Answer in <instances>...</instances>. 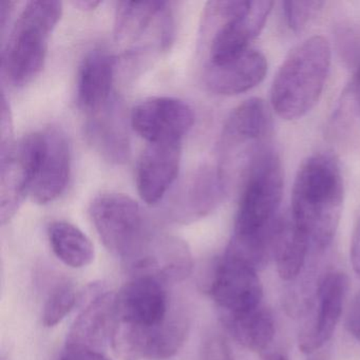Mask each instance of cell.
<instances>
[{
	"label": "cell",
	"instance_id": "d6a6232c",
	"mask_svg": "<svg viewBox=\"0 0 360 360\" xmlns=\"http://www.w3.org/2000/svg\"><path fill=\"white\" fill-rule=\"evenodd\" d=\"M73 5L79 8V9L91 11V10L96 9L98 6L101 5V1H96V0H79V1H75Z\"/></svg>",
	"mask_w": 360,
	"mask_h": 360
},
{
	"label": "cell",
	"instance_id": "8992f818",
	"mask_svg": "<svg viewBox=\"0 0 360 360\" xmlns=\"http://www.w3.org/2000/svg\"><path fill=\"white\" fill-rule=\"evenodd\" d=\"M271 1H210L201 26V44L208 51V64H222L250 49L264 28Z\"/></svg>",
	"mask_w": 360,
	"mask_h": 360
},
{
	"label": "cell",
	"instance_id": "9c48e42d",
	"mask_svg": "<svg viewBox=\"0 0 360 360\" xmlns=\"http://www.w3.org/2000/svg\"><path fill=\"white\" fill-rule=\"evenodd\" d=\"M46 147L45 132H33L0 153V219L9 222L31 193Z\"/></svg>",
	"mask_w": 360,
	"mask_h": 360
},
{
	"label": "cell",
	"instance_id": "5b68a950",
	"mask_svg": "<svg viewBox=\"0 0 360 360\" xmlns=\"http://www.w3.org/2000/svg\"><path fill=\"white\" fill-rule=\"evenodd\" d=\"M167 286L149 276H134L115 295V330L136 349L153 343L183 309L172 302Z\"/></svg>",
	"mask_w": 360,
	"mask_h": 360
},
{
	"label": "cell",
	"instance_id": "7a4b0ae2",
	"mask_svg": "<svg viewBox=\"0 0 360 360\" xmlns=\"http://www.w3.org/2000/svg\"><path fill=\"white\" fill-rule=\"evenodd\" d=\"M330 65V47L326 37H309L295 47L271 85V106L276 113L288 121L309 113L321 96Z\"/></svg>",
	"mask_w": 360,
	"mask_h": 360
},
{
	"label": "cell",
	"instance_id": "836d02e7",
	"mask_svg": "<svg viewBox=\"0 0 360 360\" xmlns=\"http://www.w3.org/2000/svg\"><path fill=\"white\" fill-rule=\"evenodd\" d=\"M351 84L353 86H356V88L360 89V63L356 68L355 75H354L353 79H352Z\"/></svg>",
	"mask_w": 360,
	"mask_h": 360
},
{
	"label": "cell",
	"instance_id": "44dd1931",
	"mask_svg": "<svg viewBox=\"0 0 360 360\" xmlns=\"http://www.w3.org/2000/svg\"><path fill=\"white\" fill-rule=\"evenodd\" d=\"M86 134L107 161L123 163L129 157V138L123 113L115 101L111 100L100 110L91 113L86 125Z\"/></svg>",
	"mask_w": 360,
	"mask_h": 360
},
{
	"label": "cell",
	"instance_id": "6da1fadb",
	"mask_svg": "<svg viewBox=\"0 0 360 360\" xmlns=\"http://www.w3.org/2000/svg\"><path fill=\"white\" fill-rule=\"evenodd\" d=\"M343 199L342 174L334 155L315 153L301 164L292 186L290 214L313 250L322 252L332 243Z\"/></svg>",
	"mask_w": 360,
	"mask_h": 360
},
{
	"label": "cell",
	"instance_id": "f1b7e54d",
	"mask_svg": "<svg viewBox=\"0 0 360 360\" xmlns=\"http://www.w3.org/2000/svg\"><path fill=\"white\" fill-rule=\"evenodd\" d=\"M60 360H109V358L105 352L66 345Z\"/></svg>",
	"mask_w": 360,
	"mask_h": 360
},
{
	"label": "cell",
	"instance_id": "ffe728a7",
	"mask_svg": "<svg viewBox=\"0 0 360 360\" xmlns=\"http://www.w3.org/2000/svg\"><path fill=\"white\" fill-rule=\"evenodd\" d=\"M117 60L103 49L96 48L82 60L77 75V102L79 106L94 113L111 101Z\"/></svg>",
	"mask_w": 360,
	"mask_h": 360
},
{
	"label": "cell",
	"instance_id": "e575fe53",
	"mask_svg": "<svg viewBox=\"0 0 360 360\" xmlns=\"http://www.w3.org/2000/svg\"><path fill=\"white\" fill-rule=\"evenodd\" d=\"M266 360H288L281 354H269L267 355Z\"/></svg>",
	"mask_w": 360,
	"mask_h": 360
},
{
	"label": "cell",
	"instance_id": "d590c367",
	"mask_svg": "<svg viewBox=\"0 0 360 360\" xmlns=\"http://www.w3.org/2000/svg\"><path fill=\"white\" fill-rule=\"evenodd\" d=\"M309 360H326V358L322 357V356H314V357L311 358Z\"/></svg>",
	"mask_w": 360,
	"mask_h": 360
},
{
	"label": "cell",
	"instance_id": "83f0119b",
	"mask_svg": "<svg viewBox=\"0 0 360 360\" xmlns=\"http://www.w3.org/2000/svg\"><path fill=\"white\" fill-rule=\"evenodd\" d=\"M202 360H233L231 349L222 337L212 336L205 341Z\"/></svg>",
	"mask_w": 360,
	"mask_h": 360
},
{
	"label": "cell",
	"instance_id": "8fae6325",
	"mask_svg": "<svg viewBox=\"0 0 360 360\" xmlns=\"http://www.w3.org/2000/svg\"><path fill=\"white\" fill-rule=\"evenodd\" d=\"M208 292L222 316L243 313L262 304L258 269L226 252L214 267Z\"/></svg>",
	"mask_w": 360,
	"mask_h": 360
},
{
	"label": "cell",
	"instance_id": "1f68e13d",
	"mask_svg": "<svg viewBox=\"0 0 360 360\" xmlns=\"http://www.w3.org/2000/svg\"><path fill=\"white\" fill-rule=\"evenodd\" d=\"M14 5H15V3H14V1H10V0L9 1L4 0V1H1V4H0V28H1V32L5 31L8 18L11 15Z\"/></svg>",
	"mask_w": 360,
	"mask_h": 360
},
{
	"label": "cell",
	"instance_id": "52a82bcc",
	"mask_svg": "<svg viewBox=\"0 0 360 360\" xmlns=\"http://www.w3.org/2000/svg\"><path fill=\"white\" fill-rule=\"evenodd\" d=\"M271 127V111L261 98H250L231 111L221 134L218 167L227 185L237 174H248L269 148Z\"/></svg>",
	"mask_w": 360,
	"mask_h": 360
},
{
	"label": "cell",
	"instance_id": "7402d4cb",
	"mask_svg": "<svg viewBox=\"0 0 360 360\" xmlns=\"http://www.w3.org/2000/svg\"><path fill=\"white\" fill-rule=\"evenodd\" d=\"M313 250L307 236L296 226L290 214L278 218L273 231V258L280 277L285 281L296 279Z\"/></svg>",
	"mask_w": 360,
	"mask_h": 360
},
{
	"label": "cell",
	"instance_id": "30bf717a",
	"mask_svg": "<svg viewBox=\"0 0 360 360\" xmlns=\"http://www.w3.org/2000/svg\"><path fill=\"white\" fill-rule=\"evenodd\" d=\"M115 27L117 41L130 46V52L142 51L143 39L147 50L167 49L174 31L165 1H122L117 4Z\"/></svg>",
	"mask_w": 360,
	"mask_h": 360
},
{
	"label": "cell",
	"instance_id": "277c9868",
	"mask_svg": "<svg viewBox=\"0 0 360 360\" xmlns=\"http://www.w3.org/2000/svg\"><path fill=\"white\" fill-rule=\"evenodd\" d=\"M283 184L279 155L269 148L246 174L231 239L255 245L271 243Z\"/></svg>",
	"mask_w": 360,
	"mask_h": 360
},
{
	"label": "cell",
	"instance_id": "ba28073f",
	"mask_svg": "<svg viewBox=\"0 0 360 360\" xmlns=\"http://www.w3.org/2000/svg\"><path fill=\"white\" fill-rule=\"evenodd\" d=\"M90 217L107 250L125 264L136 258L155 236L140 204L124 193L98 195L90 206Z\"/></svg>",
	"mask_w": 360,
	"mask_h": 360
},
{
	"label": "cell",
	"instance_id": "cb8c5ba5",
	"mask_svg": "<svg viewBox=\"0 0 360 360\" xmlns=\"http://www.w3.org/2000/svg\"><path fill=\"white\" fill-rule=\"evenodd\" d=\"M48 237L54 255L67 266L82 269L94 261V244L75 225L66 221L52 222Z\"/></svg>",
	"mask_w": 360,
	"mask_h": 360
},
{
	"label": "cell",
	"instance_id": "5bb4252c",
	"mask_svg": "<svg viewBox=\"0 0 360 360\" xmlns=\"http://www.w3.org/2000/svg\"><path fill=\"white\" fill-rule=\"evenodd\" d=\"M125 265L132 277L149 276L169 285L191 275L193 261L188 246L182 240L155 233L143 252Z\"/></svg>",
	"mask_w": 360,
	"mask_h": 360
},
{
	"label": "cell",
	"instance_id": "f546056e",
	"mask_svg": "<svg viewBox=\"0 0 360 360\" xmlns=\"http://www.w3.org/2000/svg\"><path fill=\"white\" fill-rule=\"evenodd\" d=\"M347 328L360 341V292L352 301L351 307L347 311Z\"/></svg>",
	"mask_w": 360,
	"mask_h": 360
},
{
	"label": "cell",
	"instance_id": "4dcf8cb0",
	"mask_svg": "<svg viewBox=\"0 0 360 360\" xmlns=\"http://www.w3.org/2000/svg\"><path fill=\"white\" fill-rule=\"evenodd\" d=\"M349 257H351L352 266H353L354 271L358 276H360V218L358 219L357 224L354 229Z\"/></svg>",
	"mask_w": 360,
	"mask_h": 360
},
{
	"label": "cell",
	"instance_id": "3957f363",
	"mask_svg": "<svg viewBox=\"0 0 360 360\" xmlns=\"http://www.w3.org/2000/svg\"><path fill=\"white\" fill-rule=\"evenodd\" d=\"M62 14L63 3L58 0L26 4L1 53V71L11 85H27L43 70L48 41Z\"/></svg>",
	"mask_w": 360,
	"mask_h": 360
},
{
	"label": "cell",
	"instance_id": "d4e9b609",
	"mask_svg": "<svg viewBox=\"0 0 360 360\" xmlns=\"http://www.w3.org/2000/svg\"><path fill=\"white\" fill-rule=\"evenodd\" d=\"M77 301V292L71 284L64 282L56 285L44 305V326L47 328L58 326L72 311Z\"/></svg>",
	"mask_w": 360,
	"mask_h": 360
},
{
	"label": "cell",
	"instance_id": "7c38bea8",
	"mask_svg": "<svg viewBox=\"0 0 360 360\" xmlns=\"http://www.w3.org/2000/svg\"><path fill=\"white\" fill-rule=\"evenodd\" d=\"M347 288V277L341 271H330L322 278L311 304V317L299 334L301 351L311 355L332 338L342 314Z\"/></svg>",
	"mask_w": 360,
	"mask_h": 360
},
{
	"label": "cell",
	"instance_id": "484cf974",
	"mask_svg": "<svg viewBox=\"0 0 360 360\" xmlns=\"http://www.w3.org/2000/svg\"><path fill=\"white\" fill-rule=\"evenodd\" d=\"M326 3L323 1H284V18L288 28L294 32H301L315 20Z\"/></svg>",
	"mask_w": 360,
	"mask_h": 360
},
{
	"label": "cell",
	"instance_id": "e0dca14e",
	"mask_svg": "<svg viewBox=\"0 0 360 360\" xmlns=\"http://www.w3.org/2000/svg\"><path fill=\"white\" fill-rule=\"evenodd\" d=\"M46 147L39 172L31 188L33 201L48 204L62 195L71 172L70 145L66 134L56 127L44 130Z\"/></svg>",
	"mask_w": 360,
	"mask_h": 360
},
{
	"label": "cell",
	"instance_id": "ac0fdd59",
	"mask_svg": "<svg viewBox=\"0 0 360 360\" xmlns=\"http://www.w3.org/2000/svg\"><path fill=\"white\" fill-rule=\"evenodd\" d=\"M267 73V60L261 52L248 51L222 64H207L204 82L210 91L236 96L256 87Z\"/></svg>",
	"mask_w": 360,
	"mask_h": 360
},
{
	"label": "cell",
	"instance_id": "2e32d148",
	"mask_svg": "<svg viewBox=\"0 0 360 360\" xmlns=\"http://www.w3.org/2000/svg\"><path fill=\"white\" fill-rule=\"evenodd\" d=\"M182 143H148L136 166L139 195L147 204L162 201L179 174Z\"/></svg>",
	"mask_w": 360,
	"mask_h": 360
},
{
	"label": "cell",
	"instance_id": "603a6c76",
	"mask_svg": "<svg viewBox=\"0 0 360 360\" xmlns=\"http://www.w3.org/2000/svg\"><path fill=\"white\" fill-rule=\"evenodd\" d=\"M222 317L229 334L246 349L262 353L273 343L276 334L275 320L264 305Z\"/></svg>",
	"mask_w": 360,
	"mask_h": 360
},
{
	"label": "cell",
	"instance_id": "d6986e66",
	"mask_svg": "<svg viewBox=\"0 0 360 360\" xmlns=\"http://www.w3.org/2000/svg\"><path fill=\"white\" fill-rule=\"evenodd\" d=\"M115 321V294L98 295L73 322L66 345L104 352L111 343Z\"/></svg>",
	"mask_w": 360,
	"mask_h": 360
},
{
	"label": "cell",
	"instance_id": "4316f807",
	"mask_svg": "<svg viewBox=\"0 0 360 360\" xmlns=\"http://www.w3.org/2000/svg\"><path fill=\"white\" fill-rule=\"evenodd\" d=\"M0 153L10 150L15 144L13 139V120L11 109L6 98L5 92H1V112H0Z\"/></svg>",
	"mask_w": 360,
	"mask_h": 360
},
{
	"label": "cell",
	"instance_id": "4fadbf2b",
	"mask_svg": "<svg viewBox=\"0 0 360 360\" xmlns=\"http://www.w3.org/2000/svg\"><path fill=\"white\" fill-rule=\"evenodd\" d=\"M193 122L191 107L174 98H149L131 113L132 128L148 143H182Z\"/></svg>",
	"mask_w": 360,
	"mask_h": 360
},
{
	"label": "cell",
	"instance_id": "9a60e30c",
	"mask_svg": "<svg viewBox=\"0 0 360 360\" xmlns=\"http://www.w3.org/2000/svg\"><path fill=\"white\" fill-rule=\"evenodd\" d=\"M227 184L219 168H200L181 185L169 207V214L181 223L193 222L216 210Z\"/></svg>",
	"mask_w": 360,
	"mask_h": 360
}]
</instances>
